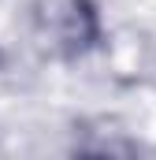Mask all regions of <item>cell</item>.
Wrapping results in <instances>:
<instances>
[{"label": "cell", "mask_w": 156, "mask_h": 160, "mask_svg": "<svg viewBox=\"0 0 156 160\" xmlns=\"http://www.w3.org/2000/svg\"><path fill=\"white\" fill-rule=\"evenodd\" d=\"M26 38L45 60L78 63L104 45V11L97 0H30Z\"/></svg>", "instance_id": "6da1fadb"}, {"label": "cell", "mask_w": 156, "mask_h": 160, "mask_svg": "<svg viewBox=\"0 0 156 160\" xmlns=\"http://www.w3.org/2000/svg\"><path fill=\"white\" fill-rule=\"evenodd\" d=\"M67 160H145L141 145L123 130H89L71 145Z\"/></svg>", "instance_id": "7a4b0ae2"}]
</instances>
